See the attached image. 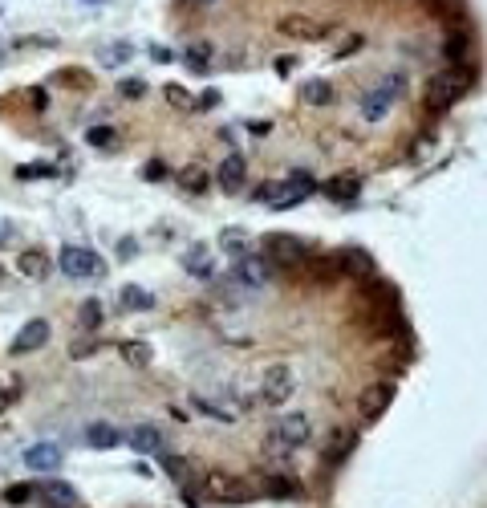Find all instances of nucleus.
<instances>
[{
  "instance_id": "obj_33",
  "label": "nucleus",
  "mask_w": 487,
  "mask_h": 508,
  "mask_svg": "<svg viewBox=\"0 0 487 508\" xmlns=\"http://www.w3.org/2000/svg\"><path fill=\"white\" fill-rule=\"evenodd\" d=\"M16 175H21V179H37V175H53V167H49V163H37V167H21Z\"/></svg>"
},
{
  "instance_id": "obj_34",
  "label": "nucleus",
  "mask_w": 487,
  "mask_h": 508,
  "mask_svg": "<svg viewBox=\"0 0 487 508\" xmlns=\"http://www.w3.org/2000/svg\"><path fill=\"white\" fill-rule=\"evenodd\" d=\"M236 244H244V232H240V228H227V232H223V248H236Z\"/></svg>"
},
{
  "instance_id": "obj_6",
  "label": "nucleus",
  "mask_w": 487,
  "mask_h": 508,
  "mask_svg": "<svg viewBox=\"0 0 487 508\" xmlns=\"http://www.w3.org/2000/svg\"><path fill=\"white\" fill-rule=\"evenodd\" d=\"M236 277L244 280V285H252V289H264L268 277H272V269H268L264 256H252V252H244V256H240V265H236Z\"/></svg>"
},
{
  "instance_id": "obj_4",
  "label": "nucleus",
  "mask_w": 487,
  "mask_h": 508,
  "mask_svg": "<svg viewBox=\"0 0 487 508\" xmlns=\"http://www.w3.org/2000/svg\"><path fill=\"white\" fill-rule=\"evenodd\" d=\"M45 342H49V322L33 318V322H25L21 329H16V338H12V354H33V350H41Z\"/></svg>"
},
{
  "instance_id": "obj_38",
  "label": "nucleus",
  "mask_w": 487,
  "mask_h": 508,
  "mask_svg": "<svg viewBox=\"0 0 487 508\" xmlns=\"http://www.w3.org/2000/svg\"><path fill=\"white\" fill-rule=\"evenodd\" d=\"M203 4H207V0H203Z\"/></svg>"
},
{
  "instance_id": "obj_23",
  "label": "nucleus",
  "mask_w": 487,
  "mask_h": 508,
  "mask_svg": "<svg viewBox=\"0 0 487 508\" xmlns=\"http://www.w3.org/2000/svg\"><path fill=\"white\" fill-rule=\"evenodd\" d=\"M329 98H333V86H329V82H309V86H305V102H313V106H325Z\"/></svg>"
},
{
  "instance_id": "obj_36",
  "label": "nucleus",
  "mask_w": 487,
  "mask_h": 508,
  "mask_svg": "<svg viewBox=\"0 0 487 508\" xmlns=\"http://www.w3.org/2000/svg\"><path fill=\"white\" fill-rule=\"evenodd\" d=\"M142 90H146L142 82H122V93H126V98H142Z\"/></svg>"
},
{
  "instance_id": "obj_9",
  "label": "nucleus",
  "mask_w": 487,
  "mask_h": 508,
  "mask_svg": "<svg viewBox=\"0 0 487 508\" xmlns=\"http://www.w3.org/2000/svg\"><path fill=\"white\" fill-rule=\"evenodd\" d=\"M309 191H313V179H305V175H293V184L280 187V195H268V203H272L276 212H284V208H297Z\"/></svg>"
},
{
  "instance_id": "obj_1",
  "label": "nucleus",
  "mask_w": 487,
  "mask_h": 508,
  "mask_svg": "<svg viewBox=\"0 0 487 508\" xmlns=\"http://www.w3.org/2000/svg\"><path fill=\"white\" fill-rule=\"evenodd\" d=\"M57 261H61V273H65V277H73V280L98 277V273H102V261H98L89 248H78V244H65Z\"/></svg>"
},
{
  "instance_id": "obj_26",
  "label": "nucleus",
  "mask_w": 487,
  "mask_h": 508,
  "mask_svg": "<svg viewBox=\"0 0 487 508\" xmlns=\"http://www.w3.org/2000/svg\"><path fill=\"white\" fill-rule=\"evenodd\" d=\"M98 57H102V65H122L131 57V45H106Z\"/></svg>"
},
{
  "instance_id": "obj_22",
  "label": "nucleus",
  "mask_w": 487,
  "mask_h": 508,
  "mask_svg": "<svg viewBox=\"0 0 487 508\" xmlns=\"http://www.w3.org/2000/svg\"><path fill=\"white\" fill-rule=\"evenodd\" d=\"M325 191H329L333 199H354V195H357V179H350V175H346V179H329Z\"/></svg>"
},
{
  "instance_id": "obj_31",
  "label": "nucleus",
  "mask_w": 487,
  "mask_h": 508,
  "mask_svg": "<svg viewBox=\"0 0 487 508\" xmlns=\"http://www.w3.org/2000/svg\"><path fill=\"white\" fill-rule=\"evenodd\" d=\"M207 53H212L207 45H191L187 49V65H191V69H203V65H207Z\"/></svg>"
},
{
  "instance_id": "obj_24",
  "label": "nucleus",
  "mask_w": 487,
  "mask_h": 508,
  "mask_svg": "<svg viewBox=\"0 0 487 508\" xmlns=\"http://www.w3.org/2000/svg\"><path fill=\"white\" fill-rule=\"evenodd\" d=\"M122 305H126V309H150V293H142L138 285H126V293H122Z\"/></svg>"
},
{
  "instance_id": "obj_17",
  "label": "nucleus",
  "mask_w": 487,
  "mask_h": 508,
  "mask_svg": "<svg viewBox=\"0 0 487 508\" xmlns=\"http://www.w3.org/2000/svg\"><path fill=\"white\" fill-rule=\"evenodd\" d=\"M16 269L25 273V277H45L49 273V261H45V252H25V256H16Z\"/></svg>"
},
{
  "instance_id": "obj_5",
  "label": "nucleus",
  "mask_w": 487,
  "mask_h": 508,
  "mask_svg": "<svg viewBox=\"0 0 487 508\" xmlns=\"http://www.w3.org/2000/svg\"><path fill=\"white\" fill-rule=\"evenodd\" d=\"M293 390H297V378H293L284 366H272L264 374V399L268 403H288Z\"/></svg>"
},
{
  "instance_id": "obj_10",
  "label": "nucleus",
  "mask_w": 487,
  "mask_h": 508,
  "mask_svg": "<svg viewBox=\"0 0 487 508\" xmlns=\"http://www.w3.org/2000/svg\"><path fill=\"white\" fill-rule=\"evenodd\" d=\"M41 500L49 508H78L82 505L78 492H73V484H65V480H49V484H41Z\"/></svg>"
},
{
  "instance_id": "obj_32",
  "label": "nucleus",
  "mask_w": 487,
  "mask_h": 508,
  "mask_svg": "<svg viewBox=\"0 0 487 508\" xmlns=\"http://www.w3.org/2000/svg\"><path fill=\"white\" fill-rule=\"evenodd\" d=\"M346 448H354V435H337V439L329 443V460H341V456H350Z\"/></svg>"
},
{
  "instance_id": "obj_2",
  "label": "nucleus",
  "mask_w": 487,
  "mask_h": 508,
  "mask_svg": "<svg viewBox=\"0 0 487 508\" xmlns=\"http://www.w3.org/2000/svg\"><path fill=\"white\" fill-rule=\"evenodd\" d=\"M402 90V78L394 74V78H386V86H378V90L370 93L365 102H361V114L370 118V122H378V118H386V110L394 106V98H398Z\"/></svg>"
},
{
  "instance_id": "obj_15",
  "label": "nucleus",
  "mask_w": 487,
  "mask_h": 508,
  "mask_svg": "<svg viewBox=\"0 0 487 508\" xmlns=\"http://www.w3.org/2000/svg\"><path fill=\"white\" fill-rule=\"evenodd\" d=\"M118 439H122V435H118L110 423H89V427H86V443H89V448H114Z\"/></svg>"
},
{
  "instance_id": "obj_21",
  "label": "nucleus",
  "mask_w": 487,
  "mask_h": 508,
  "mask_svg": "<svg viewBox=\"0 0 487 508\" xmlns=\"http://www.w3.org/2000/svg\"><path fill=\"white\" fill-rule=\"evenodd\" d=\"M187 269H191L195 277H207V273H212V261H207V248H191V252H187Z\"/></svg>"
},
{
  "instance_id": "obj_8",
  "label": "nucleus",
  "mask_w": 487,
  "mask_h": 508,
  "mask_svg": "<svg viewBox=\"0 0 487 508\" xmlns=\"http://www.w3.org/2000/svg\"><path fill=\"white\" fill-rule=\"evenodd\" d=\"M394 403V386L390 382H378V386H370L365 395H361V419H378L386 407Z\"/></svg>"
},
{
  "instance_id": "obj_30",
  "label": "nucleus",
  "mask_w": 487,
  "mask_h": 508,
  "mask_svg": "<svg viewBox=\"0 0 487 508\" xmlns=\"http://www.w3.org/2000/svg\"><path fill=\"white\" fill-rule=\"evenodd\" d=\"M86 139H89V146H110L114 142V126H93Z\"/></svg>"
},
{
  "instance_id": "obj_7",
  "label": "nucleus",
  "mask_w": 487,
  "mask_h": 508,
  "mask_svg": "<svg viewBox=\"0 0 487 508\" xmlns=\"http://www.w3.org/2000/svg\"><path fill=\"white\" fill-rule=\"evenodd\" d=\"M309 419L305 415H284L276 423V439L280 443H288V448H301V443H309Z\"/></svg>"
},
{
  "instance_id": "obj_11",
  "label": "nucleus",
  "mask_w": 487,
  "mask_h": 508,
  "mask_svg": "<svg viewBox=\"0 0 487 508\" xmlns=\"http://www.w3.org/2000/svg\"><path fill=\"white\" fill-rule=\"evenodd\" d=\"M207 496H216V500H227V505H236V500H252L256 492H252V488H244L240 480H207Z\"/></svg>"
},
{
  "instance_id": "obj_18",
  "label": "nucleus",
  "mask_w": 487,
  "mask_h": 508,
  "mask_svg": "<svg viewBox=\"0 0 487 508\" xmlns=\"http://www.w3.org/2000/svg\"><path fill=\"white\" fill-rule=\"evenodd\" d=\"M207 184H212V179H207V171H203L199 163H191V167L179 171V187H187V191H207Z\"/></svg>"
},
{
  "instance_id": "obj_16",
  "label": "nucleus",
  "mask_w": 487,
  "mask_h": 508,
  "mask_svg": "<svg viewBox=\"0 0 487 508\" xmlns=\"http://www.w3.org/2000/svg\"><path fill=\"white\" fill-rule=\"evenodd\" d=\"M131 443H134V452H159V448H163V435H159L155 427H134Z\"/></svg>"
},
{
  "instance_id": "obj_20",
  "label": "nucleus",
  "mask_w": 487,
  "mask_h": 508,
  "mask_svg": "<svg viewBox=\"0 0 487 508\" xmlns=\"http://www.w3.org/2000/svg\"><path fill=\"white\" fill-rule=\"evenodd\" d=\"M341 269H350V273H374V256H365V252H341Z\"/></svg>"
},
{
  "instance_id": "obj_19",
  "label": "nucleus",
  "mask_w": 487,
  "mask_h": 508,
  "mask_svg": "<svg viewBox=\"0 0 487 508\" xmlns=\"http://www.w3.org/2000/svg\"><path fill=\"white\" fill-rule=\"evenodd\" d=\"M280 29H284V33H293V37H321V29H317L313 21H301V16L280 21Z\"/></svg>"
},
{
  "instance_id": "obj_14",
  "label": "nucleus",
  "mask_w": 487,
  "mask_h": 508,
  "mask_svg": "<svg viewBox=\"0 0 487 508\" xmlns=\"http://www.w3.org/2000/svg\"><path fill=\"white\" fill-rule=\"evenodd\" d=\"M244 175H248V171H244V159H240V155L223 159L220 171H216V179H220L223 191H240V187H244Z\"/></svg>"
},
{
  "instance_id": "obj_37",
  "label": "nucleus",
  "mask_w": 487,
  "mask_h": 508,
  "mask_svg": "<svg viewBox=\"0 0 487 508\" xmlns=\"http://www.w3.org/2000/svg\"><path fill=\"white\" fill-rule=\"evenodd\" d=\"M4 403H8V395H0V407H4Z\"/></svg>"
},
{
  "instance_id": "obj_28",
  "label": "nucleus",
  "mask_w": 487,
  "mask_h": 508,
  "mask_svg": "<svg viewBox=\"0 0 487 508\" xmlns=\"http://www.w3.org/2000/svg\"><path fill=\"white\" fill-rule=\"evenodd\" d=\"M167 102H171V106H183V110H191V106H195V102H191V93L183 90V86H167Z\"/></svg>"
},
{
  "instance_id": "obj_13",
  "label": "nucleus",
  "mask_w": 487,
  "mask_h": 508,
  "mask_svg": "<svg viewBox=\"0 0 487 508\" xmlns=\"http://www.w3.org/2000/svg\"><path fill=\"white\" fill-rule=\"evenodd\" d=\"M268 252H272L276 261H301V256H305V244H301L297 236L276 232V236H268Z\"/></svg>"
},
{
  "instance_id": "obj_3",
  "label": "nucleus",
  "mask_w": 487,
  "mask_h": 508,
  "mask_svg": "<svg viewBox=\"0 0 487 508\" xmlns=\"http://www.w3.org/2000/svg\"><path fill=\"white\" fill-rule=\"evenodd\" d=\"M467 90V74L463 69H446L431 82V106H451L459 93Z\"/></svg>"
},
{
  "instance_id": "obj_35",
  "label": "nucleus",
  "mask_w": 487,
  "mask_h": 508,
  "mask_svg": "<svg viewBox=\"0 0 487 508\" xmlns=\"http://www.w3.org/2000/svg\"><path fill=\"white\" fill-rule=\"evenodd\" d=\"M272 492H280V496H293L297 488H293V480H272Z\"/></svg>"
},
{
  "instance_id": "obj_29",
  "label": "nucleus",
  "mask_w": 487,
  "mask_h": 508,
  "mask_svg": "<svg viewBox=\"0 0 487 508\" xmlns=\"http://www.w3.org/2000/svg\"><path fill=\"white\" fill-rule=\"evenodd\" d=\"M29 496H33V488H29V484H12V488H4V500H8V505H25Z\"/></svg>"
},
{
  "instance_id": "obj_25",
  "label": "nucleus",
  "mask_w": 487,
  "mask_h": 508,
  "mask_svg": "<svg viewBox=\"0 0 487 508\" xmlns=\"http://www.w3.org/2000/svg\"><path fill=\"white\" fill-rule=\"evenodd\" d=\"M122 354H126L131 366H146V362H150V346H142V342H126Z\"/></svg>"
},
{
  "instance_id": "obj_12",
  "label": "nucleus",
  "mask_w": 487,
  "mask_h": 508,
  "mask_svg": "<svg viewBox=\"0 0 487 508\" xmlns=\"http://www.w3.org/2000/svg\"><path fill=\"white\" fill-rule=\"evenodd\" d=\"M25 463H29L33 472H53V467H61V452H57L53 443H33V448L25 452Z\"/></svg>"
},
{
  "instance_id": "obj_27",
  "label": "nucleus",
  "mask_w": 487,
  "mask_h": 508,
  "mask_svg": "<svg viewBox=\"0 0 487 508\" xmlns=\"http://www.w3.org/2000/svg\"><path fill=\"white\" fill-rule=\"evenodd\" d=\"M82 325H86V329H98V325H102V305H98L93 297L82 305Z\"/></svg>"
}]
</instances>
